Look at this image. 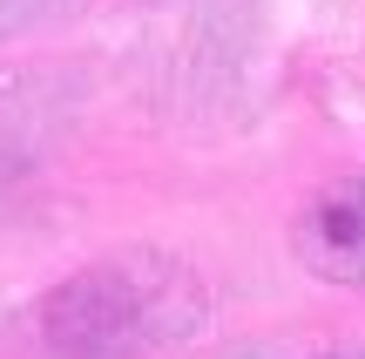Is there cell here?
<instances>
[{
	"label": "cell",
	"mask_w": 365,
	"mask_h": 359,
	"mask_svg": "<svg viewBox=\"0 0 365 359\" xmlns=\"http://www.w3.org/2000/svg\"><path fill=\"white\" fill-rule=\"evenodd\" d=\"M143 265H95L48 298V346L61 359H143L163 339V292L135 285Z\"/></svg>",
	"instance_id": "obj_1"
},
{
	"label": "cell",
	"mask_w": 365,
	"mask_h": 359,
	"mask_svg": "<svg viewBox=\"0 0 365 359\" xmlns=\"http://www.w3.org/2000/svg\"><path fill=\"white\" fill-rule=\"evenodd\" d=\"M291 251L312 278L325 285H359L365 292V176L325 183L291 224Z\"/></svg>",
	"instance_id": "obj_2"
}]
</instances>
